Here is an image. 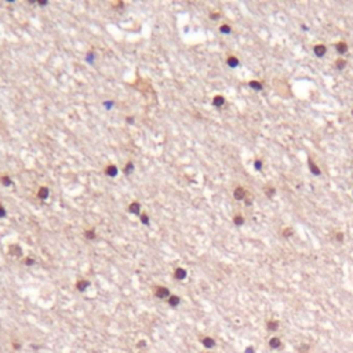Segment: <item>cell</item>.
Listing matches in <instances>:
<instances>
[{
	"label": "cell",
	"mask_w": 353,
	"mask_h": 353,
	"mask_svg": "<svg viewBox=\"0 0 353 353\" xmlns=\"http://www.w3.org/2000/svg\"><path fill=\"white\" fill-rule=\"evenodd\" d=\"M33 263H35V261H33L32 258H26V259H25V265H33Z\"/></svg>",
	"instance_id": "4316f807"
},
{
	"label": "cell",
	"mask_w": 353,
	"mask_h": 353,
	"mask_svg": "<svg viewBox=\"0 0 353 353\" xmlns=\"http://www.w3.org/2000/svg\"><path fill=\"white\" fill-rule=\"evenodd\" d=\"M244 195H245V192H244V189H243L242 186L236 188V189H235V192H233V196H235L236 200H243V199H244Z\"/></svg>",
	"instance_id": "277c9868"
},
{
	"label": "cell",
	"mask_w": 353,
	"mask_h": 353,
	"mask_svg": "<svg viewBox=\"0 0 353 353\" xmlns=\"http://www.w3.org/2000/svg\"><path fill=\"white\" fill-rule=\"evenodd\" d=\"M10 254L11 255H14V257H19V255L22 254V251H21V247L19 245H11L10 247Z\"/></svg>",
	"instance_id": "ba28073f"
},
{
	"label": "cell",
	"mask_w": 353,
	"mask_h": 353,
	"mask_svg": "<svg viewBox=\"0 0 353 353\" xmlns=\"http://www.w3.org/2000/svg\"><path fill=\"white\" fill-rule=\"evenodd\" d=\"M141 219H142V222H144L145 225L149 224V221H148V217H146V215H142V217H141Z\"/></svg>",
	"instance_id": "f546056e"
},
{
	"label": "cell",
	"mask_w": 353,
	"mask_h": 353,
	"mask_svg": "<svg viewBox=\"0 0 353 353\" xmlns=\"http://www.w3.org/2000/svg\"><path fill=\"white\" fill-rule=\"evenodd\" d=\"M4 215H6V210L0 206V218H2V217H4Z\"/></svg>",
	"instance_id": "4dcf8cb0"
},
{
	"label": "cell",
	"mask_w": 353,
	"mask_h": 353,
	"mask_svg": "<svg viewBox=\"0 0 353 353\" xmlns=\"http://www.w3.org/2000/svg\"><path fill=\"white\" fill-rule=\"evenodd\" d=\"M335 66L338 69H344L345 66H346V61L342 60V58H339V60H337V62H335Z\"/></svg>",
	"instance_id": "ac0fdd59"
},
{
	"label": "cell",
	"mask_w": 353,
	"mask_h": 353,
	"mask_svg": "<svg viewBox=\"0 0 353 353\" xmlns=\"http://www.w3.org/2000/svg\"><path fill=\"white\" fill-rule=\"evenodd\" d=\"M326 51H327V48H326V46H324V44L314 46V54H316L317 57H323V55L326 54Z\"/></svg>",
	"instance_id": "3957f363"
},
{
	"label": "cell",
	"mask_w": 353,
	"mask_h": 353,
	"mask_svg": "<svg viewBox=\"0 0 353 353\" xmlns=\"http://www.w3.org/2000/svg\"><path fill=\"white\" fill-rule=\"evenodd\" d=\"M155 295L157 296V298H168V296L171 295L170 294V290H168L167 287H163V286H160V287H156L155 288Z\"/></svg>",
	"instance_id": "6da1fadb"
},
{
	"label": "cell",
	"mask_w": 353,
	"mask_h": 353,
	"mask_svg": "<svg viewBox=\"0 0 353 353\" xmlns=\"http://www.w3.org/2000/svg\"><path fill=\"white\" fill-rule=\"evenodd\" d=\"M255 168H257V170H261V168H262V163H261V160H257V162H255Z\"/></svg>",
	"instance_id": "83f0119b"
},
{
	"label": "cell",
	"mask_w": 353,
	"mask_h": 353,
	"mask_svg": "<svg viewBox=\"0 0 353 353\" xmlns=\"http://www.w3.org/2000/svg\"><path fill=\"white\" fill-rule=\"evenodd\" d=\"M308 163H309V168H310V171H312V173H313L314 175H320V168H319V167H317L316 164H314V163H313V160H312V159H309V160H308Z\"/></svg>",
	"instance_id": "52a82bcc"
},
{
	"label": "cell",
	"mask_w": 353,
	"mask_h": 353,
	"mask_svg": "<svg viewBox=\"0 0 353 353\" xmlns=\"http://www.w3.org/2000/svg\"><path fill=\"white\" fill-rule=\"evenodd\" d=\"M180 302H181L180 296H176V295H170V296H168V303H170V306H173V308H176V306L180 305Z\"/></svg>",
	"instance_id": "8992f818"
},
{
	"label": "cell",
	"mask_w": 353,
	"mask_h": 353,
	"mask_svg": "<svg viewBox=\"0 0 353 353\" xmlns=\"http://www.w3.org/2000/svg\"><path fill=\"white\" fill-rule=\"evenodd\" d=\"M86 237H87V239H94V237H95V232H94V231H87L86 232Z\"/></svg>",
	"instance_id": "484cf974"
},
{
	"label": "cell",
	"mask_w": 353,
	"mask_h": 353,
	"mask_svg": "<svg viewBox=\"0 0 353 353\" xmlns=\"http://www.w3.org/2000/svg\"><path fill=\"white\" fill-rule=\"evenodd\" d=\"M265 192H266V195L269 196V197H272V196L276 193V189H273V188H266V189H265Z\"/></svg>",
	"instance_id": "603a6c76"
},
{
	"label": "cell",
	"mask_w": 353,
	"mask_h": 353,
	"mask_svg": "<svg viewBox=\"0 0 353 353\" xmlns=\"http://www.w3.org/2000/svg\"><path fill=\"white\" fill-rule=\"evenodd\" d=\"M337 51H338L339 54H345V53L348 51V44L345 42L338 43V44H337Z\"/></svg>",
	"instance_id": "30bf717a"
},
{
	"label": "cell",
	"mask_w": 353,
	"mask_h": 353,
	"mask_svg": "<svg viewBox=\"0 0 353 353\" xmlns=\"http://www.w3.org/2000/svg\"><path fill=\"white\" fill-rule=\"evenodd\" d=\"M90 286V281H87V280H79L77 281V284H76V287H77L79 291H84L87 287Z\"/></svg>",
	"instance_id": "9c48e42d"
},
{
	"label": "cell",
	"mask_w": 353,
	"mask_h": 353,
	"mask_svg": "<svg viewBox=\"0 0 353 353\" xmlns=\"http://www.w3.org/2000/svg\"><path fill=\"white\" fill-rule=\"evenodd\" d=\"M352 115H353V111H352Z\"/></svg>",
	"instance_id": "e575fe53"
},
{
	"label": "cell",
	"mask_w": 353,
	"mask_h": 353,
	"mask_svg": "<svg viewBox=\"0 0 353 353\" xmlns=\"http://www.w3.org/2000/svg\"><path fill=\"white\" fill-rule=\"evenodd\" d=\"M291 235H293V229H290V228L283 231V236H284V237H290Z\"/></svg>",
	"instance_id": "d4e9b609"
},
{
	"label": "cell",
	"mask_w": 353,
	"mask_h": 353,
	"mask_svg": "<svg viewBox=\"0 0 353 353\" xmlns=\"http://www.w3.org/2000/svg\"><path fill=\"white\" fill-rule=\"evenodd\" d=\"M337 240H338V242H342V240H344V235L338 233V235H337Z\"/></svg>",
	"instance_id": "1f68e13d"
},
{
	"label": "cell",
	"mask_w": 353,
	"mask_h": 353,
	"mask_svg": "<svg viewBox=\"0 0 353 353\" xmlns=\"http://www.w3.org/2000/svg\"><path fill=\"white\" fill-rule=\"evenodd\" d=\"M138 210H139V204H138V203H132L131 206L129 207V211H130V213H132V214H137Z\"/></svg>",
	"instance_id": "e0dca14e"
},
{
	"label": "cell",
	"mask_w": 353,
	"mask_h": 353,
	"mask_svg": "<svg viewBox=\"0 0 353 353\" xmlns=\"http://www.w3.org/2000/svg\"><path fill=\"white\" fill-rule=\"evenodd\" d=\"M214 105L215 106H222V105L225 104V98L224 97H221V95H217V97H214Z\"/></svg>",
	"instance_id": "9a60e30c"
},
{
	"label": "cell",
	"mask_w": 353,
	"mask_h": 353,
	"mask_svg": "<svg viewBox=\"0 0 353 353\" xmlns=\"http://www.w3.org/2000/svg\"><path fill=\"white\" fill-rule=\"evenodd\" d=\"M219 30H221L222 33H225V35H228V33H231V26L229 25H222L221 28H219Z\"/></svg>",
	"instance_id": "ffe728a7"
},
{
	"label": "cell",
	"mask_w": 353,
	"mask_h": 353,
	"mask_svg": "<svg viewBox=\"0 0 353 353\" xmlns=\"http://www.w3.org/2000/svg\"><path fill=\"white\" fill-rule=\"evenodd\" d=\"M248 84H250V87H251V88H254V90H257V91L262 90V84H261L259 81H257V80H251Z\"/></svg>",
	"instance_id": "5bb4252c"
},
{
	"label": "cell",
	"mask_w": 353,
	"mask_h": 353,
	"mask_svg": "<svg viewBox=\"0 0 353 353\" xmlns=\"http://www.w3.org/2000/svg\"><path fill=\"white\" fill-rule=\"evenodd\" d=\"M105 173L108 174L109 176H115L117 174V168H116V166H108L106 167V170H105Z\"/></svg>",
	"instance_id": "8fae6325"
},
{
	"label": "cell",
	"mask_w": 353,
	"mask_h": 353,
	"mask_svg": "<svg viewBox=\"0 0 353 353\" xmlns=\"http://www.w3.org/2000/svg\"><path fill=\"white\" fill-rule=\"evenodd\" d=\"M245 353H254V349H252V348H247V349H245Z\"/></svg>",
	"instance_id": "d6a6232c"
},
{
	"label": "cell",
	"mask_w": 353,
	"mask_h": 353,
	"mask_svg": "<svg viewBox=\"0 0 353 353\" xmlns=\"http://www.w3.org/2000/svg\"><path fill=\"white\" fill-rule=\"evenodd\" d=\"M218 17H219V14H211V18L213 19H217Z\"/></svg>",
	"instance_id": "836d02e7"
},
{
	"label": "cell",
	"mask_w": 353,
	"mask_h": 353,
	"mask_svg": "<svg viewBox=\"0 0 353 353\" xmlns=\"http://www.w3.org/2000/svg\"><path fill=\"white\" fill-rule=\"evenodd\" d=\"M226 62H228V65L231 66V68H236V66L239 65V60H237L236 57H229Z\"/></svg>",
	"instance_id": "4fadbf2b"
},
{
	"label": "cell",
	"mask_w": 353,
	"mask_h": 353,
	"mask_svg": "<svg viewBox=\"0 0 353 353\" xmlns=\"http://www.w3.org/2000/svg\"><path fill=\"white\" fill-rule=\"evenodd\" d=\"M233 221H235V224H236V225H242L243 222H244V218H243L242 215H236Z\"/></svg>",
	"instance_id": "7402d4cb"
},
{
	"label": "cell",
	"mask_w": 353,
	"mask_h": 353,
	"mask_svg": "<svg viewBox=\"0 0 353 353\" xmlns=\"http://www.w3.org/2000/svg\"><path fill=\"white\" fill-rule=\"evenodd\" d=\"M277 327H279L277 321H269V323H268V328H269V330H272V331H275V330H277Z\"/></svg>",
	"instance_id": "44dd1931"
},
{
	"label": "cell",
	"mask_w": 353,
	"mask_h": 353,
	"mask_svg": "<svg viewBox=\"0 0 353 353\" xmlns=\"http://www.w3.org/2000/svg\"><path fill=\"white\" fill-rule=\"evenodd\" d=\"M0 181H2V183H3V185H10V183H11V181H10V178L7 175L6 176H2V178H0Z\"/></svg>",
	"instance_id": "cb8c5ba5"
},
{
	"label": "cell",
	"mask_w": 353,
	"mask_h": 353,
	"mask_svg": "<svg viewBox=\"0 0 353 353\" xmlns=\"http://www.w3.org/2000/svg\"><path fill=\"white\" fill-rule=\"evenodd\" d=\"M201 344H203L204 348H207V349H211V348L215 346V341H214L211 337H206V338L201 339Z\"/></svg>",
	"instance_id": "7a4b0ae2"
},
{
	"label": "cell",
	"mask_w": 353,
	"mask_h": 353,
	"mask_svg": "<svg viewBox=\"0 0 353 353\" xmlns=\"http://www.w3.org/2000/svg\"><path fill=\"white\" fill-rule=\"evenodd\" d=\"M269 346L272 348V349H277V348L280 346V339L276 338V337H275V338H272L269 341Z\"/></svg>",
	"instance_id": "2e32d148"
},
{
	"label": "cell",
	"mask_w": 353,
	"mask_h": 353,
	"mask_svg": "<svg viewBox=\"0 0 353 353\" xmlns=\"http://www.w3.org/2000/svg\"><path fill=\"white\" fill-rule=\"evenodd\" d=\"M132 171H134V164H132V163H129V164H126L124 173H126V174H131Z\"/></svg>",
	"instance_id": "d6986e66"
},
{
	"label": "cell",
	"mask_w": 353,
	"mask_h": 353,
	"mask_svg": "<svg viewBox=\"0 0 353 353\" xmlns=\"http://www.w3.org/2000/svg\"><path fill=\"white\" fill-rule=\"evenodd\" d=\"M174 277H175L176 280H183V279L186 277V270L182 269V268L175 269V272H174Z\"/></svg>",
	"instance_id": "5b68a950"
},
{
	"label": "cell",
	"mask_w": 353,
	"mask_h": 353,
	"mask_svg": "<svg viewBox=\"0 0 353 353\" xmlns=\"http://www.w3.org/2000/svg\"><path fill=\"white\" fill-rule=\"evenodd\" d=\"M137 346L138 348H145V346H146V342H145V341H139L137 344Z\"/></svg>",
	"instance_id": "f1b7e54d"
},
{
	"label": "cell",
	"mask_w": 353,
	"mask_h": 353,
	"mask_svg": "<svg viewBox=\"0 0 353 353\" xmlns=\"http://www.w3.org/2000/svg\"><path fill=\"white\" fill-rule=\"evenodd\" d=\"M37 196H39L40 199H43V200H44V199H47V196H48V189L44 188V186H43V188H40L39 192H37Z\"/></svg>",
	"instance_id": "7c38bea8"
}]
</instances>
